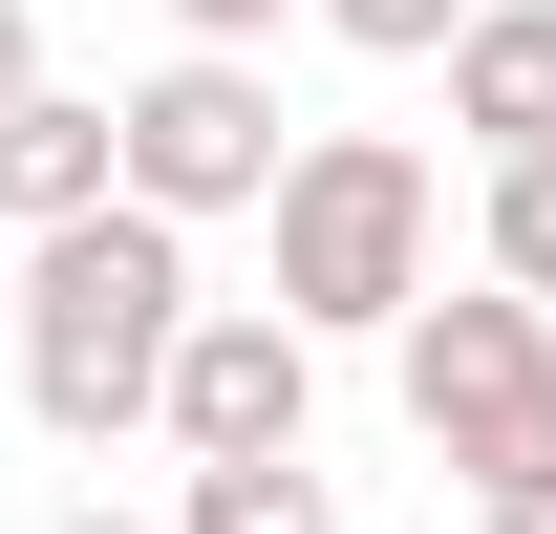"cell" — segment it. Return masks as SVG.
Segmentation results:
<instances>
[{
    "instance_id": "cell-1",
    "label": "cell",
    "mask_w": 556,
    "mask_h": 534,
    "mask_svg": "<svg viewBox=\"0 0 556 534\" xmlns=\"http://www.w3.org/2000/svg\"><path fill=\"white\" fill-rule=\"evenodd\" d=\"M0 342H22V406H43L65 449L150 428L172 342H193V236H150L129 193H108V214H65V236H22V278H0Z\"/></svg>"
},
{
    "instance_id": "cell-12",
    "label": "cell",
    "mask_w": 556,
    "mask_h": 534,
    "mask_svg": "<svg viewBox=\"0 0 556 534\" xmlns=\"http://www.w3.org/2000/svg\"><path fill=\"white\" fill-rule=\"evenodd\" d=\"M0 107H43V22H22V0H0Z\"/></svg>"
},
{
    "instance_id": "cell-2",
    "label": "cell",
    "mask_w": 556,
    "mask_h": 534,
    "mask_svg": "<svg viewBox=\"0 0 556 534\" xmlns=\"http://www.w3.org/2000/svg\"><path fill=\"white\" fill-rule=\"evenodd\" d=\"M257 214H278V300H257L278 342H386L428 300V150L407 129H300Z\"/></svg>"
},
{
    "instance_id": "cell-9",
    "label": "cell",
    "mask_w": 556,
    "mask_h": 534,
    "mask_svg": "<svg viewBox=\"0 0 556 534\" xmlns=\"http://www.w3.org/2000/svg\"><path fill=\"white\" fill-rule=\"evenodd\" d=\"M492 300H535V321H556V150H535V171H492Z\"/></svg>"
},
{
    "instance_id": "cell-14",
    "label": "cell",
    "mask_w": 556,
    "mask_h": 534,
    "mask_svg": "<svg viewBox=\"0 0 556 534\" xmlns=\"http://www.w3.org/2000/svg\"><path fill=\"white\" fill-rule=\"evenodd\" d=\"M65 534H150V513H65Z\"/></svg>"
},
{
    "instance_id": "cell-11",
    "label": "cell",
    "mask_w": 556,
    "mask_h": 534,
    "mask_svg": "<svg viewBox=\"0 0 556 534\" xmlns=\"http://www.w3.org/2000/svg\"><path fill=\"white\" fill-rule=\"evenodd\" d=\"M172 22H193V65H257V43L300 22V0H172Z\"/></svg>"
},
{
    "instance_id": "cell-3",
    "label": "cell",
    "mask_w": 556,
    "mask_h": 534,
    "mask_svg": "<svg viewBox=\"0 0 556 534\" xmlns=\"http://www.w3.org/2000/svg\"><path fill=\"white\" fill-rule=\"evenodd\" d=\"M386 385H407V428L492 492H556V321L535 300H492V278H428L407 321H386Z\"/></svg>"
},
{
    "instance_id": "cell-8",
    "label": "cell",
    "mask_w": 556,
    "mask_h": 534,
    "mask_svg": "<svg viewBox=\"0 0 556 534\" xmlns=\"http://www.w3.org/2000/svg\"><path fill=\"white\" fill-rule=\"evenodd\" d=\"M150 534H343V492H321V449H257V470H172Z\"/></svg>"
},
{
    "instance_id": "cell-5",
    "label": "cell",
    "mask_w": 556,
    "mask_h": 534,
    "mask_svg": "<svg viewBox=\"0 0 556 534\" xmlns=\"http://www.w3.org/2000/svg\"><path fill=\"white\" fill-rule=\"evenodd\" d=\"M150 428H172L193 470H257V449H300V428H321V342H278L257 300H193V342H172Z\"/></svg>"
},
{
    "instance_id": "cell-4",
    "label": "cell",
    "mask_w": 556,
    "mask_h": 534,
    "mask_svg": "<svg viewBox=\"0 0 556 534\" xmlns=\"http://www.w3.org/2000/svg\"><path fill=\"white\" fill-rule=\"evenodd\" d=\"M278 150H300V129H278V86L172 43V65L108 107V193H129L150 236H193V214H257V193H278Z\"/></svg>"
},
{
    "instance_id": "cell-7",
    "label": "cell",
    "mask_w": 556,
    "mask_h": 534,
    "mask_svg": "<svg viewBox=\"0 0 556 534\" xmlns=\"http://www.w3.org/2000/svg\"><path fill=\"white\" fill-rule=\"evenodd\" d=\"M65 214H108V107L43 86V107H0V236H65Z\"/></svg>"
},
{
    "instance_id": "cell-13",
    "label": "cell",
    "mask_w": 556,
    "mask_h": 534,
    "mask_svg": "<svg viewBox=\"0 0 556 534\" xmlns=\"http://www.w3.org/2000/svg\"><path fill=\"white\" fill-rule=\"evenodd\" d=\"M471 534H556V492H492V513H471Z\"/></svg>"
},
{
    "instance_id": "cell-10",
    "label": "cell",
    "mask_w": 556,
    "mask_h": 534,
    "mask_svg": "<svg viewBox=\"0 0 556 534\" xmlns=\"http://www.w3.org/2000/svg\"><path fill=\"white\" fill-rule=\"evenodd\" d=\"M300 22H343L364 65H450V43H471V0H300Z\"/></svg>"
},
{
    "instance_id": "cell-6",
    "label": "cell",
    "mask_w": 556,
    "mask_h": 534,
    "mask_svg": "<svg viewBox=\"0 0 556 534\" xmlns=\"http://www.w3.org/2000/svg\"><path fill=\"white\" fill-rule=\"evenodd\" d=\"M450 129H471L492 171L556 150V0H471V43H450Z\"/></svg>"
}]
</instances>
